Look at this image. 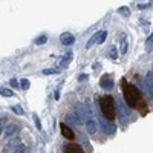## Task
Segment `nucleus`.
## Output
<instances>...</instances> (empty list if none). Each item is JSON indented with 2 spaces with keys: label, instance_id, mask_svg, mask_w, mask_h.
Instances as JSON below:
<instances>
[{
  "label": "nucleus",
  "instance_id": "f257e3e1",
  "mask_svg": "<svg viewBox=\"0 0 153 153\" xmlns=\"http://www.w3.org/2000/svg\"><path fill=\"white\" fill-rule=\"evenodd\" d=\"M100 107L101 112H103L104 118L109 121H113L115 117H117V101L112 95H104L100 98Z\"/></svg>",
  "mask_w": 153,
  "mask_h": 153
},
{
  "label": "nucleus",
  "instance_id": "f03ea898",
  "mask_svg": "<svg viewBox=\"0 0 153 153\" xmlns=\"http://www.w3.org/2000/svg\"><path fill=\"white\" fill-rule=\"evenodd\" d=\"M123 94H124V100L129 107H138L139 104V92L135 86H132L130 83L123 81Z\"/></svg>",
  "mask_w": 153,
  "mask_h": 153
},
{
  "label": "nucleus",
  "instance_id": "7ed1b4c3",
  "mask_svg": "<svg viewBox=\"0 0 153 153\" xmlns=\"http://www.w3.org/2000/svg\"><path fill=\"white\" fill-rule=\"evenodd\" d=\"M60 130H61V135L65 136L66 139H69V141H72V139H75V133L72 132V129L69 126H66L65 123L60 124Z\"/></svg>",
  "mask_w": 153,
  "mask_h": 153
},
{
  "label": "nucleus",
  "instance_id": "20e7f679",
  "mask_svg": "<svg viewBox=\"0 0 153 153\" xmlns=\"http://www.w3.org/2000/svg\"><path fill=\"white\" fill-rule=\"evenodd\" d=\"M101 129L104 130V133H107V135H112V133H115V130H117V127H115V124H113V121H109V120H103L101 121Z\"/></svg>",
  "mask_w": 153,
  "mask_h": 153
},
{
  "label": "nucleus",
  "instance_id": "39448f33",
  "mask_svg": "<svg viewBox=\"0 0 153 153\" xmlns=\"http://www.w3.org/2000/svg\"><path fill=\"white\" fill-rule=\"evenodd\" d=\"M74 42H75V37H74V34H71V32H65V34L60 35V43H61L63 46H71Z\"/></svg>",
  "mask_w": 153,
  "mask_h": 153
},
{
  "label": "nucleus",
  "instance_id": "423d86ee",
  "mask_svg": "<svg viewBox=\"0 0 153 153\" xmlns=\"http://www.w3.org/2000/svg\"><path fill=\"white\" fill-rule=\"evenodd\" d=\"M65 153H84L83 149L78 146V144H66L65 146Z\"/></svg>",
  "mask_w": 153,
  "mask_h": 153
},
{
  "label": "nucleus",
  "instance_id": "0eeeda50",
  "mask_svg": "<svg viewBox=\"0 0 153 153\" xmlns=\"http://www.w3.org/2000/svg\"><path fill=\"white\" fill-rule=\"evenodd\" d=\"M101 34H103V31H97L91 38H89V42L86 43V49H91L95 43H98V40H100V37H101Z\"/></svg>",
  "mask_w": 153,
  "mask_h": 153
},
{
  "label": "nucleus",
  "instance_id": "6e6552de",
  "mask_svg": "<svg viewBox=\"0 0 153 153\" xmlns=\"http://www.w3.org/2000/svg\"><path fill=\"white\" fill-rule=\"evenodd\" d=\"M17 132H19L17 124H8L3 133H5V136H14V135H17Z\"/></svg>",
  "mask_w": 153,
  "mask_h": 153
},
{
  "label": "nucleus",
  "instance_id": "1a4fd4ad",
  "mask_svg": "<svg viewBox=\"0 0 153 153\" xmlns=\"http://www.w3.org/2000/svg\"><path fill=\"white\" fill-rule=\"evenodd\" d=\"M86 127H87V133H89V135H94V133L97 132V124H95V120L89 118V120L86 121Z\"/></svg>",
  "mask_w": 153,
  "mask_h": 153
},
{
  "label": "nucleus",
  "instance_id": "9d476101",
  "mask_svg": "<svg viewBox=\"0 0 153 153\" xmlns=\"http://www.w3.org/2000/svg\"><path fill=\"white\" fill-rule=\"evenodd\" d=\"M100 84H101V87H103V89H106V91H110V89H113V81H112L110 78H107V76L101 78Z\"/></svg>",
  "mask_w": 153,
  "mask_h": 153
},
{
  "label": "nucleus",
  "instance_id": "9b49d317",
  "mask_svg": "<svg viewBox=\"0 0 153 153\" xmlns=\"http://www.w3.org/2000/svg\"><path fill=\"white\" fill-rule=\"evenodd\" d=\"M127 51H129V42H127V37H121V42H120V52L126 55Z\"/></svg>",
  "mask_w": 153,
  "mask_h": 153
},
{
  "label": "nucleus",
  "instance_id": "f8f14e48",
  "mask_svg": "<svg viewBox=\"0 0 153 153\" xmlns=\"http://www.w3.org/2000/svg\"><path fill=\"white\" fill-rule=\"evenodd\" d=\"M61 58H63V60L60 61V68H61V69H63V68H68L69 63L72 61V52H68L65 57H61Z\"/></svg>",
  "mask_w": 153,
  "mask_h": 153
},
{
  "label": "nucleus",
  "instance_id": "ddd939ff",
  "mask_svg": "<svg viewBox=\"0 0 153 153\" xmlns=\"http://www.w3.org/2000/svg\"><path fill=\"white\" fill-rule=\"evenodd\" d=\"M109 57L112 58V60H118V48L117 46H110V49H109Z\"/></svg>",
  "mask_w": 153,
  "mask_h": 153
},
{
  "label": "nucleus",
  "instance_id": "4468645a",
  "mask_svg": "<svg viewBox=\"0 0 153 153\" xmlns=\"http://www.w3.org/2000/svg\"><path fill=\"white\" fill-rule=\"evenodd\" d=\"M152 51H153V32L146 42V52H152Z\"/></svg>",
  "mask_w": 153,
  "mask_h": 153
},
{
  "label": "nucleus",
  "instance_id": "2eb2a0df",
  "mask_svg": "<svg viewBox=\"0 0 153 153\" xmlns=\"http://www.w3.org/2000/svg\"><path fill=\"white\" fill-rule=\"evenodd\" d=\"M146 84H147L150 89H153V71H150V72L146 75Z\"/></svg>",
  "mask_w": 153,
  "mask_h": 153
},
{
  "label": "nucleus",
  "instance_id": "dca6fc26",
  "mask_svg": "<svg viewBox=\"0 0 153 153\" xmlns=\"http://www.w3.org/2000/svg\"><path fill=\"white\" fill-rule=\"evenodd\" d=\"M29 86H31V81H29L28 78H23V80H20V87L23 89V91H28Z\"/></svg>",
  "mask_w": 153,
  "mask_h": 153
},
{
  "label": "nucleus",
  "instance_id": "f3484780",
  "mask_svg": "<svg viewBox=\"0 0 153 153\" xmlns=\"http://www.w3.org/2000/svg\"><path fill=\"white\" fill-rule=\"evenodd\" d=\"M0 94H2V97H5V98H11L12 95H14L11 89H6V87H2V91H0Z\"/></svg>",
  "mask_w": 153,
  "mask_h": 153
},
{
  "label": "nucleus",
  "instance_id": "a211bd4d",
  "mask_svg": "<svg viewBox=\"0 0 153 153\" xmlns=\"http://www.w3.org/2000/svg\"><path fill=\"white\" fill-rule=\"evenodd\" d=\"M11 110L14 112L16 115H19V117H22V115L25 113V110H23V109H22V107H20L19 104H16V106H12V107H11Z\"/></svg>",
  "mask_w": 153,
  "mask_h": 153
},
{
  "label": "nucleus",
  "instance_id": "6ab92c4d",
  "mask_svg": "<svg viewBox=\"0 0 153 153\" xmlns=\"http://www.w3.org/2000/svg\"><path fill=\"white\" fill-rule=\"evenodd\" d=\"M118 12H120L121 16H124V17H129V16H130V11H129V8H127V6L118 8Z\"/></svg>",
  "mask_w": 153,
  "mask_h": 153
},
{
  "label": "nucleus",
  "instance_id": "aec40b11",
  "mask_svg": "<svg viewBox=\"0 0 153 153\" xmlns=\"http://www.w3.org/2000/svg\"><path fill=\"white\" fill-rule=\"evenodd\" d=\"M150 6H152V0L147 2V3H138V9H141V11H144V9H147Z\"/></svg>",
  "mask_w": 153,
  "mask_h": 153
},
{
  "label": "nucleus",
  "instance_id": "412c9836",
  "mask_svg": "<svg viewBox=\"0 0 153 153\" xmlns=\"http://www.w3.org/2000/svg\"><path fill=\"white\" fill-rule=\"evenodd\" d=\"M46 40H48V38H46L45 35H42V37H38L37 40H35V43H37V45H45V43H46Z\"/></svg>",
  "mask_w": 153,
  "mask_h": 153
},
{
  "label": "nucleus",
  "instance_id": "4be33fe9",
  "mask_svg": "<svg viewBox=\"0 0 153 153\" xmlns=\"http://www.w3.org/2000/svg\"><path fill=\"white\" fill-rule=\"evenodd\" d=\"M34 121H35V127L38 130L42 129V123H40V120H38V117H37V113H34Z\"/></svg>",
  "mask_w": 153,
  "mask_h": 153
},
{
  "label": "nucleus",
  "instance_id": "5701e85b",
  "mask_svg": "<svg viewBox=\"0 0 153 153\" xmlns=\"http://www.w3.org/2000/svg\"><path fill=\"white\" fill-rule=\"evenodd\" d=\"M58 72H60L58 69H45V71H43V74H45V75H51V74H58Z\"/></svg>",
  "mask_w": 153,
  "mask_h": 153
},
{
  "label": "nucleus",
  "instance_id": "b1692460",
  "mask_svg": "<svg viewBox=\"0 0 153 153\" xmlns=\"http://www.w3.org/2000/svg\"><path fill=\"white\" fill-rule=\"evenodd\" d=\"M19 83H20V81H17V80H11V81H9V84H11L12 87H19V86H20Z\"/></svg>",
  "mask_w": 153,
  "mask_h": 153
},
{
  "label": "nucleus",
  "instance_id": "393cba45",
  "mask_svg": "<svg viewBox=\"0 0 153 153\" xmlns=\"http://www.w3.org/2000/svg\"><path fill=\"white\" fill-rule=\"evenodd\" d=\"M86 78H87V75H80V78H78V80L83 81V80H86Z\"/></svg>",
  "mask_w": 153,
  "mask_h": 153
}]
</instances>
